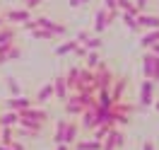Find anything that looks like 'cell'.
<instances>
[{"mask_svg": "<svg viewBox=\"0 0 159 150\" xmlns=\"http://www.w3.org/2000/svg\"><path fill=\"white\" fill-rule=\"evenodd\" d=\"M46 121H48V111L43 109V107L31 104L29 109L20 111V123L17 126H27V128H34V131H39V133H43Z\"/></svg>", "mask_w": 159, "mask_h": 150, "instance_id": "6da1fadb", "label": "cell"}, {"mask_svg": "<svg viewBox=\"0 0 159 150\" xmlns=\"http://www.w3.org/2000/svg\"><path fill=\"white\" fill-rule=\"evenodd\" d=\"M111 111L116 114V126H130L133 114H135V104L128 99H118L111 104Z\"/></svg>", "mask_w": 159, "mask_h": 150, "instance_id": "7a4b0ae2", "label": "cell"}, {"mask_svg": "<svg viewBox=\"0 0 159 150\" xmlns=\"http://www.w3.org/2000/svg\"><path fill=\"white\" fill-rule=\"evenodd\" d=\"M116 78V73L111 68L109 63H104L99 60V65L94 68V85H97V90H111V82Z\"/></svg>", "mask_w": 159, "mask_h": 150, "instance_id": "3957f363", "label": "cell"}, {"mask_svg": "<svg viewBox=\"0 0 159 150\" xmlns=\"http://www.w3.org/2000/svg\"><path fill=\"white\" fill-rule=\"evenodd\" d=\"M123 143H125V133H123L118 126H113V128L101 138V150H120Z\"/></svg>", "mask_w": 159, "mask_h": 150, "instance_id": "277c9868", "label": "cell"}, {"mask_svg": "<svg viewBox=\"0 0 159 150\" xmlns=\"http://www.w3.org/2000/svg\"><path fill=\"white\" fill-rule=\"evenodd\" d=\"M142 70H145V80L159 82V56L145 51V56H142Z\"/></svg>", "mask_w": 159, "mask_h": 150, "instance_id": "5b68a950", "label": "cell"}, {"mask_svg": "<svg viewBox=\"0 0 159 150\" xmlns=\"http://www.w3.org/2000/svg\"><path fill=\"white\" fill-rule=\"evenodd\" d=\"M75 92H97V85H94V70L80 68L77 82H75ZM70 94H72V92H70Z\"/></svg>", "mask_w": 159, "mask_h": 150, "instance_id": "8992f818", "label": "cell"}, {"mask_svg": "<svg viewBox=\"0 0 159 150\" xmlns=\"http://www.w3.org/2000/svg\"><path fill=\"white\" fill-rule=\"evenodd\" d=\"M36 27H41V29H48L51 34L56 36V39L68 34V27H65L63 22H53L51 17H36Z\"/></svg>", "mask_w": 159, "mask_h": 150, "instance_id": "52a82bcc", "label": "cell"}, {"mask_svg": "<svg viewBox=\"0 0 159 150\" xmlns=\"http://www.w3.org/2000/svg\"><path fill=\"white\" fill-rule=\"evenodd\" d=\"M128 87H130V80H128V78H125V75H116V78H113V82H111V97H113V102L125 99Z\"/></svg>", "mask_w": 159, "mask_h": 150, "instance_id": "ba28073f", "label": "cell"}, {"mask_svg": "<svg viewBox=\"0 0 159 150\" xmlns=\"http://www.w3.org/2000/svg\"><path fill=\"white\" fill-rule=\"evenodd\" d=\"M2 17H5V24H22V22L31 20V10H27V7H12Z\"/></svg>", "mask_w": 159, "mask_h": 150, "instance_id": "9c48e42d", "label": "cell"}, {"mask_svg": "<svg viewBox=\"0 0 159 150\" xmlns=\"http://www.w3.org/2000/svg\"><path fill=\"white\" fill-rule=\"evenodd\" d=\"M63 111H65V116H80L84 111V104L77 99V94H68V99L63 102Z\"/></svg>", "mask_w": 159, "mask_h": 150, "instance_id": "30bf717a", "label": "cell"}, {"mask_svg": "<svg viewBox=\"0 0 159 150\" xmlns=\"http://www.w3.org/2000/svg\"><path fill=\"white\" fill-rule=\"evenodd\" d=\"M154 85L157 82L142 80V85H140V107H149L154 102Z\"/></svg>", "mask_w": 159, "mask_h": 150, "instance_id": "8fae6325", "label": "cell"}, {"mask_svg": "<svg viewBox=\"0 0 159 150\" xmlns=\"http://www.w3.org/2000/svg\"><path fill=\"white\" fill-rule=\"evenodd\" d=\"M34 102L29 99V97H24V94H17V97H10V99L5 102V109H10V111H24V109H29Z\"/></svg>", "mask_w": 159, "mask_h": 150, "instance_id": "7c38bea8", "label": "cell"}, {"mask_svg": "<svg viewBox=\"0 0 159 150\" xmlns=\"http://www.w3.org/2000/svg\"><path fill=\"white\" fill-rule=\"evenodd\" d=\"M140 29H159V15H147V12H140L138 17H135Z\"/></svg>", "mask_w": 159, "mask_h": 150, "instance_id": "4fadbf2b", "label": "cell"}, {"mask_svg": "<svg viewBox=\"0 0 159 150\" xmlns=\"http://www.w3.org/2000/svg\"><path fill=\"white\" fill-rule=\"evenodd\" d=\"M80 133H82V131H80L77 121H75V119L68 121V123H65V131H63V143H65V145H72V143L80 138Z\"/></svg>", "mask_w": 159, "mask_h": 150, "instance_id": "5bb4252c", "label": "cell"}, {"mask_svg": "<svg viewBox=\"0 0 159 150\" xmlns=\"http://www.w3.org/2000/svg\"><path fill=\"white\" fill-rule=\"evenodd\" d=\"M17 41V27L15 24H2L0 27V46H12Z\"/></svg>", "mask_w": 159, "mask_h": 150, "instance_id": "9a60e30c", "label": "cell"}, {"mask_svg": "<svg viewBox=\"0 0 159 150\" xmlns=\"http://www.w3.org/2000/svg\"><path fill=\"white\" fill-rule=\"evenodd\" d=\"M53 82V99H58L60 104H63V102L68 99V85H65V78H63V75H58V78H56V80H51Z\"/></svg>", "mask_w": 159, "mask_h": 150, "instance_id": "2e32d148", "label": "cell"}, {"mask_svg": "<svg viewBox=\"0 0 159 150\" xmlns=\"http://www.w3.org/2000/svg\"><path fill=\"white\" fill-rule=\"evenodd\" d=\"M72 150H101V140H97V138H77L72 145H70Z\"/></svg>", "mask_w": 159, "mask_h": 150, "instance_id": "e0dca14e", "label": "cell"}, {"mask_svg": "<svg viewBox=\"0 0 159 150\" xmlns=\"http://www.w3.org/2000/svg\"><path fill=\"white\" fill-rule=\"evenodd\" d=\"M48 99H53V82H46V85H43V87L36 92V99H34V104H36V107H43Z\"/></svg>", "mask_w": 159, "mask_h": 150, "instance_id": "ac0fdd59", "label": "cell"}, {"mask_svg": "<svg viewBox=\"0 0 159 150\" xmlns=\"http://www.w3.org/2000/svg\"><path fill=\"white\" fill-rule=\"evenodd\" d=\"M154 44H159V29H147L140 36V49L147 51L149 46H154Z\"/></svg>", "mask_w": 159, "mask_h": 150, "instance_id": "d6986e66", "label": "cell"}, {"mask_svg": "<svg viewBox=\"0 0 159 150\" xmlns=\"http://www.w3.org/2000/svg\"><path fill=\"white\" fill-rule=\"evenodd\" d=\"M94 99H97V107H99V109H111V104H113L111 90H97L94 92Z\"/></svg>", "mask_w": 159, "mask_h": 150, "instance_id": "ffe728a7", "label": "cell"}, {"mask_svg": "<svg viewBox=\"0 0 159 150\" xmlns=\"http://www.w3.org/2000/svg\"><path fill=\"white\" fill-rule=\"evenodd\" d=\"M17 123H20V114H17V111L5 109L2 114H0V126H10V128H15Z\"/></svg>", "mask_w": 159, "mask_h": 150, "instance_id": "44dd1931", "label": "cell"}, {"mask_svg": "<svg viewBox=\"0 0 159 150\" xmlns=\"http://www.w3.org/2000/svg\"><path fill=\"white\" fill-rule=\"evenodd\" d=\"M106 29H109V22H106V10L101 7V10H97V20H94V31H97V34H104Z\"/></svg>", "mask_w": 159, "mask_h": 150, "instance_id": "7402d4cb", "label": "cell"}, {"mask_svg": "<svg viewBox=\"0 0 159 150\" xmlns=\"http://www.w3.org/2000/svg\"><path fill=\"white\" fill-rule=\"evenodd\" d=\"M77 73H80V68H77V65H72V68H68V73L63 75V78H65V85H68V92H75V82H77Z\"/></svg>", "mask_w": 159, "mask_h": 150, "instance_id": "603a6c76", "label": "cell"}, {"mask_svg": "<svg viewBox=\"0 0 159 150\" xmlns=\"http://www.w3.org/2000/svg\"><path fill=\"white\" fill-rule=\"evenodd\" d=\"M15 138V128L10 126H0V145H10Z\"/></svg>", "mask_w": 159, "mask_h": 150, "instance_id": "cb8c5ba5", "label": "cell"}, {"mask_svg": "<svg viewBox=\"0 0 159 150\" xmlns=\"http://www.w3.org/2000/svg\"><path fill=\"white\" fill-rule=\"evenodd\" d=\"M31 36H34V39H39V41H56V36H53L48 29H41V27L31 29Z\"/></svg>", "mask_w": 159, "mask_h": 150, "instance_id": "d4e9b609", "label": "cell"}, {"mask_svg": "<svg viewBox=\"0 0 159 150\" xmlns=\"http://www.w3.org/2000/svg\"><path fill=\"white\" fill-rule=\"evenodd\" d=\"M99 53L97 51H87V56H84V68H89V70H94L97 65H99Z\"/></svg>", "mask_w": 159, "mask_h": 150, "instance_id": "484cf974", "label": "cell"}, {"mask_svg": "<svg viewBox=\"0 0 159 150\" xmlns=\"http://www.w3.org/2000/svg\"><path fill=\"white\" fill-rule=\"evenodd\" d=\"M75 46H77V41H75V39L65 41V44L56 46V56H65V53H72V51H75Z\"/></svg>", "mask_w": 159, "mask_h": 150, "instance_id": "4316f807", "label": "cell"}, {"mask_svg": "<svg viewBox=\"0 0 159 150\" xmlns=\"http://www.w3.org/2000/svg\"><path fill=\"white\" fill-rule=\"evenodd\" d=\"M65 123H68V119H58V123H56V133H53V143H56V145H60V143H63V131H65Z\"/></svg>", "mask_w": 159, "mask_h": 150, "instance_id": "83f0119b", "label": "cell"}, {"mask_svg": "<svg viewBox=\"0 0 159 150\" xmlns=\"http://www.w3.org/2000/svg\"><path fill=\"white\" fill-rule=\"evenodd\" d=\"M17 128V138H39L41 133L34 128H27V126H15Z\"/></svg>", "mask_w": 159, "mask_h": 150, "instance_id": "f1b7e54d", "label": "cell"}, {"mask_svg": "<svg viewBox=\"0 0 159 150\" xmlns=\"http://www.w3.org/2000/svg\"><path fill=\"white\" fill-rule=\"evenodd\" d=\"M82 46H84L87 51H97V49H101V46H104V41H101V36H89V39L84 41Z\"/></svg>", "mask_w": 159, "mask_h": 150, "instance_id": "f546056e", "label": "cell"}, {"mask_svg": "<svg viewBox=\"0 0 159 150\" xmlns=\"http://www.w3.org/2000/svg\"><path fill=\"white\" fill-rule=\"evenodd\" d=\"M5 58H7V60H17V58H22V49L17 46V44H12L10 49H7V53H5Z\"/></svg>", "mask_w": 159, "mask_h": 150, "instance_id": "4dcf8cb0", "label": "cell"}, {"mask_svg": "<svg viewBox=\"0 0 159 150\" xmlns=\"http://www.w3.org/2000/svg\"><path fill=\"white\" fill-rule=\"evenodd\" d=\"M7 90H10V94H12V97L22 94V87H20V82L15 80V78H10V80H7Z\"/></svg>", "mask_w": 159, "mask_h": 150, "instance_id": "1f68e13d", "label": "cell"}, {"mask_svg": "<svg viewBox=\"0 0 159 150\" xmlns=\"http://www.w3.org/2000/svg\"><path fill=\"white\" fill-rule=\"evenodd\" d=\"M116 7H118L120 12H125V10L133 7V0H116Z\"/></svg>", "mask_w": 159, "mask_h": 150, "instance_id": "d6a6232c", "label": "cell"}, {"mask_svg": "<svg viewBox=\"0 0 159 150\" xmlns=\"http://www.w3.org/2000/svg\"><path fill=\"white\" fill-rule=\"evenodd\" d=\"M22 2H24V7H27V10H36L43 0H22Z\"/></svg>", "mask_w": 159, "mask_h": 150, "instance_id": "836d02e7", "label": "cell"}, {"mask_svg": "<svg viewBox=\"0 0 159 150\" xmlns=\"http://www.w3.org/2000/svg\"><path fill=\"white\" fill-rule=\"evenodd\" d=\"M133 5H135V7H138L140 12H147V5H149V0H135Z\"/></svg>", "mask_w": 159, "mask_h": 150, "instance_id": "e575fe53", "label": "cell"}, {"mask_svg": "<svg viewBox=\"0 0 159 150\" xmlns=\"http://www.w3.org/2000/svg\"><path fill=\"white\" fill-rule=\"evenodd\" d=\"M10 148H12V150H27V148H24V145H22V143H20V138H12Z\"/></svg>", "mask_w": 159, "mask_h": 150, "instance_id": "d590c367", "label": "cell"}, {"mask_svg": "<svg viewBox=\"0 0 159 150\" xmlns=\"http://www.w3.org/2000/svg\"><path fill=\"white\" fill-rule=\"evenodd\" d=\"M104 2V10H113L116 7V0H101Z\"/></svg>", "mask_w": 159, "mask_h": 150, "instance_id": "8d00e7d4", "label": "cell"}, {"mask_svg": "<svg viewBox=\"0 0 159 150\" xmlns=\"http://www.w3.org/2000/svg\"><path fill=\"white\" fill-rule=\"evenodd\" d=\"M142 150H154V143H152V140H145V143H142Z\"/></svg>", "mask_w": 159, "mask_h": 150, "instance_id": "74e56055", "label": "cell"}, {"mask_svg": "<svg viewBox=\"0 0 159 150\" xmlns=\"http://www.w3.org/2000/svg\"><path fill=\"white\" fill-rule=\"evenodd\" d=\"M149 53H154V56H159V44H154V46H149Z\"/></svg>", "mask_w": 159, "mask_h": 150, "instance_id": "f35d334b", "label": "cell"}, {"mask_svg": "<svg viewBox=\"0 0 159 150\" xmlns=\"http://www.w3.org/2000/svg\"><path fill=\"white\" fill-rule=\"evenodd\" d=\"M68 5H70V7H80V5H82V0H68Z\"/></svg>", "mask_w": 159, "mask_h": 150, "instance_id": "ab89813d", "label": "cell"}, {"mask_svg": "<svg viewBox=\"0 0 159 150\" xmlns=\"http://www.w3.org/2000/svg\"><path fill=\"white\" fill-rule=\"evenodd\" d=\"M56 150H70V145H65V143H60V145H58Z\"/></svg>", "mask_w": 159, "mask_h": 150, "instance_id": "60d3db41", "label": "cell"}, {"mask_svg": "<svg viewBox=\"0 0 159 150\" xmlns=\"http://www.w3.org/2000/svg\"><path fill=\"white\" fill-rule=\"evenodd\" d=\"M0 150H12L10 145H0Z\"/></svg>", "mask_w": 159, "mask_h": 150, "instance_id": "b9f144b4", "label": "cell"}, {"mask_svg": "<svg viewBox=\"0 0 159 150\" xmlns=\"http://www.w3.org/2000/svg\"><path fill=\"white\" fill-rule=\"evenodd\" d=\"M2 24H5V17H2V15H0V27H2Z\"/></svg>", "mask_w": 159, "mask_h": 150, "instance_id": "7bdbcfd3", "label": "cell"}, {"mask_svg": "<svg viewBox=\"0 0 159 150\" xmlns=\"http://www.w3.org/2000/svg\"><path fill=\"white\" fill-rule=\"evenodd\" d=\"M154 107H157V111H159V102H154Z\"/></svg>", "mask_w": 159, "mask_h": 150, "instance_id": "ee69618b", "label": "cell"}, {"mask_svg": "<svg viewBox=\"0 0 159 150\" xmlns=\"http://www.w3.org/2000/svg\"><path fill=\"white\" fill-rule=\"evenodd\" d=\"M84 2H89V0H82V5H84Z\"/></svg>", "mask_w": 159, "mask_h": 150, "instance_id": "f6af8a7d", "label": "cell"}]
</instances>
